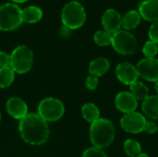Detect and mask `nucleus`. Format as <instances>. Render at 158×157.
Here are the masks:
<instances>
[{
  "label": "nucleus",
  "mask_w": 158,
  "mask_h": 157,
  "mask_svg": "<svg viewBox=\"0 0 158 157\" xmlns=\"http://www.w3.org/2000/svg\"><path fill=\"white\" fill-rule=\"evenodd\" d=\"M7 113L15 119H22L28 115V106L19 97H11L6 104Z\"/></svg>",
  "instance_id": "ddd939ff"
},
{
  "label": "nucleus",
  "mask_w": 158,
  "mask_h": 157,
  "mask_svg": "<svg viewBox=\"0 0 158 157\" xmlns=\"http://www.w3.org/2000/svg\"><path fill=\"white\" fill-rule=\"evenodd\" d=\"M81 157H108L106 155V154L99 148L96 147H90L88 149H86Z\"/></svg>",
  "instance_id": "393cba45"
},
{
  "label": "nucleus",
  "mask_w": 158,
  "mask_h": 157,
  "mask_svg": "<svg viewBox=\"0 0 158 157\" xmlns=\"http://www.w3.org/2000/svg\"><path fill=\"white\" fill-rule=\"evenodd\" d=\"M143 131L146 132L147 134H150V135L156 134L158 131L157 124L155 121H153V120H149V121L146 120V123H145Z\"/></svg>",
  "instance_id": "cd10ccee"
},
{
  "label": "nucleus",
  "mask_w": 158,
  "mask_h": 157,
  "mask_svg": "<svg viewBox=\"0 0 158 157\" xmlns=\"http://www.w3.org/2000/svg\"><path fill=\"white\" fill-rule=\"evenodd\" d=\"M155 89H156V93H157L158 94V81H156L155 82Z\"/></svg>",
  "instance_id": "473e14b6"
},
{
  "label": "nucleus",
  "mask_w": 158,
  "mask_h": 157,
  "mask_svg": "<svg viewBox=\"0 0 158 157\" xmlns=\"http://www.w3.org/2000/svg\"><path fill=\"white\" fill-rule=\"evenodd\" d=\"M21 23V8L16 3H5L0 6V31H13Z\"/></svg>",
  "instance_id": "39448f33"
},
{
  "label": "nucleus",
  "mask_w": 158,
  "mask_h": 157,
  "mask_svg": "<svg viewBox=\"0 0 158 157\" xmlns=\"http://www.w3.org/2000/svg\"><path fill=\"white\" fill-rule=\"evenodd\" d=\"M98 84H99L98 77H95V76H93V75L88 76L86 81H85L86 88L88 90H90V91H94L98 87Z\"/></svg>",
  "instance_id": "a878e982"
},
{
  "label": "nucleus",
  "mask_w": 158,
  "mask_h": 157,
  "mask_svg": "<svg viewBox=\"0 0 158 157\" xmlns=\"http://www.w3.org/2000/svg\"><path fill=\"white\" fill-rule=\"evenodd\" d=\"M61 19L63 25L71 31L79 29L86 20L85 8L78 1H69L63 6Z\"/></svg>",
  "instance_id": "7ed1b4c3"
},
{
  "label": "nucleus",
  "mask_w": 158,
  "mask_h": 157,
  "mask_svg": "<svg viewBox=\"0 0 158 157\" xmlns=\"http://www.w3.org/2000/svg\"><path fill=\"white\" fill-rule=\"evenodd\" d=\"M111 45L119 55L131 56L137 50V38L129 31L119 30L113 34Z\"/></svg>",
  "instance_id": "423d86ee"
},
{
  "label": "nucleus",
  "mask_w": 158,
  "mask_h": 157,
  "mask_svg": "<svg viewBox=\"0 0 158 157\" xmlns=\"http://www.w3.org/2000/svg\"><path fill=\"white\" fill-rule=\"evenodd\" d=\"M142 17L138 10H129L121 17V26L125 31H131L139 26Z\"/></svg>",
  "instance_id": "f3484780"
},
{
  "label": "nucleus",
  "mask_w": 158,
  "mask_h": 157,
  "mask_svg": "<svg viewBox=\"0 0 158 157\" xmlns=\"http://www.w3.org/2000/svg\"><path fill=\"white\" fill-rule=\"evenodd\" d=\"M130 93L138 100H144L149 96V90L148 87L141 82V81H136L130 85Z\"/></svg>",
  "instance_id": "aec40b11"
},
{
  "label": "nucleus",
  "mask_w": 158,
  "mask_h": 157,
  "mask_svg": "<svg viewBox=\"0 0 158 157\" xmlns=\"http://www.w3.org/2000/svg\"><path fill=\"white\" fill-rule=\"evenodd\" d=\"M116 137L114 124L106 118H99L90 127V140L94 147L104 149L112 144Z\"/></svg>",
  "instance_id": "f03ea898"
},
{
  "label": "nucleus",
  "mask_w": 158,
  "mask_h": 157,
  "mask_svg": "<svg viewBox=\"0 0 158 157\" xmlns=\"http://www.w3.org/2000/svg\"><path fill=\"white\" fill-rule=\"evenodd\" d=\"M82 118L89 123H94L100 118V110L96 105L93 103H87L81 107Z\"/></svg>",
  "instance_id": "6ab92c4d"
},
{
  "label": "nucleus",
  "mask_w": 158,
  "mask_h": 157,
  "mask_svg": "<svg viewBox=\"0 0 158 157\" xmlns=\"http://www.w3.org/2000/svg\"><path fill=\"white\" fill-rule=\"evenodd\" d=\"M158 53V44L153 41H147L143 47V54L146 58L155 57Z\"/></svg>",
  "instance_id": "b1692460"
},
{
  "label": "nucleus",
  "mask_w": 158,
  "mask_h": 157,
  "mask_svg": "<svg viewBox=\"0 0 158 157\" xmlns=\"http://www.w3.org/2000/svg\"><path fill=\"white\" fill-rule=\"evenodd\" d=\"M139 77L151 82L158 81V58H143L136 66Z\"/></svg>",
  "instance_id": "1a4fd4ad"
},
{
  "label": "nucleus",
  "mask_w": 158,
  "mask_h": 157,
  "mask_svg": "<svg viewBox=\"0 0 158 157\" xmlns=\"http://www.w3.org/2000/svg\"><path fill=\"white\" fill-rule=\"evenodd\" d=\"M115 105L118 111L128 114L137 109L138 101L130 92H121L115 98Z\"/></svg>",
  "instance_id": "f8f14e48"
},
{
  "label": "nucleus",
  "mask_w": 158,
  "mask_h": 157,
  "mask_svg": "<svg viewBox=\"0 0 158 157\" xmlns=\"http://www.w3.org/2000/svg\"><path fill=\"white\" fill-rule=\"evenodd\" d=\"M65 112L63 103L54 97H47L42 100L38 105V115L46 122L59 120Z\"/></svg>",
  "instance_id": "0eeeda50"
},
{
  "label": "nucleus",
  "mask_w": 158,
  "mask_h": 157,
  "mask_svg": "<svg viewBox=\"0 0 158 157\" xmlns=\"http://www.w3.org/2000/svg\"><path fill=\"white\" fill-rule=\"evenodd\" d=\"M145 123H146V118L144 115L136 111L124 114V116L120 118L121 128L126 132L131 134H139L143 132L144 130Z\"/></svg>",
  "instance_id": "6e6552de"
},
{
  "label": "nucleus",
  "mask_w": 158,
  "mask_h": 157,
  "mask_svg": "<svg viewBox=\"0 0 158 157\" xmlns=\"http://www.w3.org/2000/svg\"><path fill=\"white\" fill-rule=\"evenodd\" d=\"M10 65V55L4 51H0V68L9 67Z\"/></svg>",
  "instance_id": "c85d7f7f"
},
{
  "label": "nucleus",
  "mask_w": 158,
  "mask_h": 157,
  "mask_svg": "<svg viewBox=\"0 0 158 157\" xmlns=\"http://www.w3.org/2000/svg\"><path fill=\"white\" fill-rule=\"evenodd\" d=\"M116 75L121 83L129 86L136 82L139 78L136 67L129 62L119 63L116 67Z\"/></svg>",
  "instance_id": "9d476101"
},
{
  "label": "nucleus",
  "mask_w": 158,
  "mask_h": 157,
  "mask_svg": "<svg viewBox=\"0 0 158 157\" xmlns=\"http://www.w3.org/2000/svg\"><path fill=\"white\" fill-rule=\"evenodd\" d=\"M136 157H150L147 154H144V153H142V154H140L138 156H136Z\"/></svg>",
  "instance_id": "7c9ffc66"
},
{
  "label": "nucleus",
  "mask_w": 158,
  "mask_h": 157,
  "mask_svg": "<svg viewBox=\"0 0 158 157\" xmlns=\"http://www.w3.org/2000/svg\"><path fill=\"white\" fill-rule=\"evenodd\" d=\"M43 17V10L37 6H29L21 9L22 21L28 23L38 22Z\"/></svg>",
  "instance_id": "a211bd4d"
},
{
  "label": "nucleus",
  "mask_w": 158,
  "mask_h": 157,
  "mask_svg": "<svg viewBox=\"0 0 158 157\" xmlns=\"http://www.w3.org/2000/svg\"><path fill=\"white\" fill-rule=\"evenodd\" d=\"M0 120H1V114H0Z\"/></svg>",
  "instance_id": "72a5a7b5"
},
{
  "label": "nucleus",
  "mask_w": 158,
  "mask_h": 157,
  "mask_svg": "<svg viewBox=\"0 0 158 157\" xmlns=\"http://www.w3.org/2000/svg\"><path fill=\"white\" fill-rule=\"evenodd\" d=\"M102 26L105 31L114 34L118 31L121 27V16L119 12L114 8L106 9L102 16Z\"/></svg>",
  "instance_id": "9b49d317"
},
{
  "label": "nucleus",
  "mask_w": 158,
  "mask_h": 157,
  "mask_svg": "<svg viewBox=\"0 0 158 157\" xmlns=\"http://www.w3.org/2000/svg\"><path fill=\"white\" fill-rule=\"evenodd\" d=\"M124 152L130 157L138 156L142 154V146L139 142L134 139H128L124 142L123 144Z\"/></svg>",
  "instance_id": "4be33fe9"
},
{
  "label": "nucleus",
  "mask_w": 158,
  "mask_h": 157,
  "mask_svg": "<svg viewBox=\"0 0 158 157\" xmlns=\"http://www.w3.org/2000/svg\"><path fill=\"white\" fill-rule=\"evenodd\" d=\"M70 32H71V30L69 29V28H67V27H65V26H63V27L59 30V34H60L62 37H64V38H68V37L70 35Z\"/></svg>",
  "instance_id": "c756f323"
},
{
  "label": "nucleus",
  "mask_w": 158,
  "mask_h": 157,
  "mask_svg": "<svg viewBox=\"0 0 158 157\" xmlns=\"http://www.w3.org/2000/svg\"><path fill=\"white\" fill-rule=\"evenodd\" d=\"M139 13L147 21H158V0H143L139 4Z\"/></svg>",
  "instance_id": "4468645a"
},
{
  "label": "nucleus",
  "mask_w": 158,
  "mask_h": 157,
  "mask_svg": "<svg viewBox=\"0 0 158 157\" xmlns=\"http://www.w3.org/2000/svg\"><path fill=\"white\" fill-rule=\"evenodd\" d=\"M15 80V72L10 67L0 68V88L9 87Z\"/></svg>",
  "instance_id": "412c9836"
},
{
  "label": "nucleus",
  "mask_w": 158,
  "mask_h": 157,
  "mask_svg": "<svg viewBox=\"0 0 158 157\" xmlns=\"http://www.w3.org/2000/svg\"><path fill=\"white\" fill-rule=\"evenodd\" d=\"M110 68L109 60L106 57H97L94 59L89 65V72L90 75L95 77L104 76Z\"/></svg>",
  "instance_id": "dca6fc26"
},
{
  "label": "nucleus",
  "mask_w": 158,
  "mask_h": 157,
  "mask_svg": "<svg viewBox=\"0 0 158 157\" xmlns=\"http://www.w3.org/2000/svg\"><path fill=\"white\" fill-rule=\"evenodd\" d=\"M148 36L150 41H153L158 44V21L154 22L148 31Z\"/></svg>",
  "instance_id": "bb28decb"
},
{
  "label": "nucleus",
  "mask_w": 158,
  "mask_h": 157,
  "mask_svg": "<svg viewBox=\"0 0 158 157\" xmlns=\"http://www.w3.org/2000/svg\"><path fill=\"white\" fill-rule=\"evenodd\" d=\"M19 131L22 140L31 145H42L49 137L47 122L35 113H30L20 119Z\"/></svg>",
  "instance_id": "f257e3e1"
},
{
  "label": "nucleus",
  "mask_w": 158,
  "mask_h": 157,
  "mask_svg": "<svg viewBox=\"0 0 158 157\" xmlns=\"http://www.w3.org/2000/svg\"><path fill=\"white\" fill-rule=\"evenodd\" d=\"M14 3H23V2H26L28 0H12Z\"/></svg>",
  "instance_id": "2f4dec72"
},
{
  "label": "nucleus",
  "mask_w": 158,
  "mask_h": 157,
  "mask_svg": "<svg viewBox=\"0 0 158 157\" xmlns=\"http://www.w3.org/2000/svg\"><path fill=\"white\" fill-rule=\"evenodd\" d=\"M33 64V53L26 45L17 46L10 55L9 67L18 74H25L31 70Z\"/></svg>",
  "instance_id": "20e7f679"
},
{
  "label": "nucleus",
  "mask_w": 158,
  "mask_h": 157,
  "mask_svg": "<svg viewBox=\"0 0 158 157\" xmlns=\"http://www.w3.org/2000/svg\"><path fill=\"white\" fill-rule=\"evenodd\" d=\"M112 38H113V34L105 30L97 31L94 35V43L99 46L110 45L112 43Z\"/></svg>",
  "instance_id": "5701e85b"
},
{
  "label": "nucleus",
  "mask_w": 158,
  "mask_h": 157,
  "mask_svg": "<svg viewBox=\"0 0 158 157\" xmlns=\"http://www.w3.org/2000/svg\"><path fill=\"white\" fill-rule=\"evenodd\" d=\"M142 110L145 117L158 120V94L149 95L142 104Z\"/></svg>",
  "instance_id": "2eb2a0df"
}]
</instances>
